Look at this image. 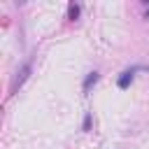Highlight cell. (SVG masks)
Masks as SVG:
<instances>
[{"label": "cell", "instance_id": "obj_5", "mask_svg": "<svg viewBox=\"0 0 149 149\" xmlns=\"http://www.w3.org/2000/svg\"><path fill=\"white\" fill-rule=\"evenodd\" d=\"M81 130H84V133H88V130H91V112H86V114H84V123H81Z\"/></svg>", "mask_w": 149, "mask_h": 149}, {"label": "cell", "instance_id": "obj_1", "mask_svg": "<svg viewBox=\"0 0 149 149\" xmlns=\"http://www.w3.org/2000/svg\"><path fill=\"white\" fill-rule=\"evenodd\" d=\"M137 70H144V68H128V70H123V72L119 74L116 84H119V88H121V91L130 86V81H133V77H135V72H137Z\"/></svg>", "mask_w": 149, "mask_h": 149}, {"label": "cell", "instance_id": "obj_4", "mask_svg": "<svg viewBox=\"0 0 149 149\" xmlns=\"http://www.w3.org/2000/svg\"><path fill=\"white\" fill-rule=\"evenodd\" d=\"M79 12H81V7H79L77 2H70V5H68V19H70V21H77V19H79Z\"/></svg>", "mask_w": 149, "mask_h": 149}, {"label": "cell", "instance_id": "obj_3", "mask_svg": "<svg viewBox=\"0 0 149 149\" xmlns=\"http://www.w3.org/2000/svg\"><path fill=\"white\" fill-rule=\"evenodd\" d=\"M98 79H100V74H98V70H93V72H88V74L84 77V86H81V88H84V93H88V91H91V86H93V84H95Z\"/></svg>", "mask_w": 149, "mask_h": 149}, {"label": "cell", "instance_id": "obj_2", "mask_svg": "<svg viewBox=\"0 0 149 149\" xmlns=\"http://www.w3.org/2000/svg\"><path fill=\"white\" fill-rule=\"evenodd\" d=\"M30 70H33V63L28 61V63H26V65L21 68V72H19V77H16V81H14V86H12V91H16V88H19V86H21V84H23V81L28 79V74H30Z\"/></svg>", "mask_w": 149, "mask_h": 149}]
</instances>
